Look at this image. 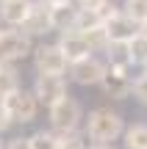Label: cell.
Wrapping results in <instances>:
<instances>
[{"instance_id":"obj_26","label":"cell","mask_w":147,"mask_h":149,"mask_svg":"<svg viewBox=\"0 0 147 149\" xmlns=\"http://www.w3.org/2000/svg\"><path fill=\"white\" fill-rule=\"evenodd\" d=\"M0 33H3V31H0Z\"/></svg>"},{"instance_id":"obj_8","label":"cell","mask_w":147,"mask_h":149,"mask_svg":"<svg viewBox=\"0 0 147 149\" xmlns=\"http://www.w3.org/2000/svg\"><path fill=\"white\" fill-rule=\"evenodd\" d=\"M33 94H36L39 102H44V105H56L58 100H64L67 97V80L64 74H39L36 83H33Z\"/></svg>"},{"instance_id":"obj_4","label":"cell","mask_w":147,"mask_h":149,"mask_svg":"<svg viewBox=\"0 0 147 149\" xmlns=\"http://www.w3.org/2000/svg\"><path fill=\"white\" fill-rule=\"evenodd\" d=\"M31 50H33L31 36H28L22 28H14V31H3L0 33V61L14 64V61L25 58Z\"/></svg>"},{"instance_id":"obj_9","label":"cell","mask_w":147,"mask_h":149,"mask_svg":"<svg viewBox=\"0 0 147 149\" xmlns=\"http://www.w3.org/2000/svg\"><path fill=\"white\" fill-rule=\"evenodd\" d=\"M103 28H106V36H108V44H111V42L125 44V42H131V39L142 31V25H136L125 11H114V14L103 22Z\"/></svg>"},{"instance_id":"obj_11","label":"cell","mask_w":147,"mask_h":149,"mask_svg":"<svg viewBox=\"0 0 147 149\" xmlns=\"http://www.w3.org/2000/svg\"><path fill=\"white\" fill-rule=\"evenodd\" d=\"M33 8V0H0V19L8 22L11 28H22Z\"/></svg>"},{"instance_id":"obj_5","label":"cell","mask_w":147,"mask_h":149,"mask_svg":"<svg viewBox=\"0 0 147 149\" xmlns=\"http://www.w3.org/2000/svg\"><path fill=\"white\" fill-rule=\"evenodd\" d=\"M33 64H36L39 74H64L70 61L58 50V44H42V47L33 50Z\"/></svg>"},{"instance_id":"obj_18","label":"cell","mask_w":147,"mask_h":149,"mask_svg":"<svg viewBox=\"0 0 147 149\" xmlns=\"http://www.w3.org/2000/svg\"><path fill=\"white\" fill-rule=\"evenodd\" d=\"M125 14L136 25H147V0H125Z\"/></svg>"},{"instance_id":"obj_25","label":"cell","mask_w":147,"mask_h":149,"mask_svg":"<svg viewBox=\"0 0 147 149\" xmlns=\"http://www.w3.org/2000/svg\"><path fill=\"white\" fill-rule=\"evenodd\" d=\"M97 149H106V146H97Z\"/></svg>"},{"instance_id":"obj_10","label":"cell","mask_w":147,"mask_h":149,"mask_svg":"<svg viewBox=\"0 0 147 149\" xmlns=\"http://www.w3.org/2000/svg\"><path fill=\"white\" fill-rule=\"evenodd\" d=\"M58 50L67 55V61H81V58H89V55L94 53L92 50V44L86 42V36H83L78 28H70V31H61V36H58Z\"/></svg>"},{"instance_id":"obj_7","label":"cell","mask_w":147,"mask_h":149,"mask_svg":"<svg viewBox=\"0 0 147 149\" xmlns=\"http://www.w3.org/2000/svg\"><path fill=\"white\" fill-rule=\"evenodd\" d=\"M47 113H50L53 130H78V124H81V105L72 97H64L56 105H50Z\"/></svg>"},{"instance_id":"obj_23","label":"cell","mask_w":147,"mask_h":149,"mask_svg":"<svg viewBox=\"0 0 147 149\" xmlns=\"http://www.w3.org/2000/svg\"><path fill=\"white\" fill-rule=\"evenodd\" d=\"M0 149H6V146H3V141H0Z\"/></svg>"},{"instance_id":"obj_22","label":"cell","mask_w":147,"mask_h":149,"mask_svg":"<svg viewBox=\"0 0 147 149\" xmlns=\"http://www.w3.org/2000/svg\"><path fill=\"white\" fill-rule=\"evenodd\" d=\"M142 33H147V25H142Z\"/></svg>"},{"instance_id":"obj_13","label":"cell","mask_w":147,"mask_h":149,"mask_svg":"<svg viewBox=\"0 0 147 149\" xmlns=\"http://www.w3.org/2000/svg\"><path fill=\"white\" fill-rule=\"evenodd\" d=\"M47 8H50V25H53V31H70V28H75L78 8L72 3H56V6H47Z\"/></svg>"},{"instance_id":"obj_12","label":"cell","mask_w":147,"mask_h":149,"mask_svg":"<svg viewBox=\"0 0 147 149\" xmlns=\"http://www.w3.org/2000/svg\"><path fill=\"white\" fill-rule=\"evenodd\" d=\"M22 31H25L28 36H39V33L53 31V25H50V8H47V6L33 3V8H31V14H28V19L22 22Z\"/></svg>"},{"instance_id":"obj_3","label":"cell","mask_w":147,"mask_h":149,"mask_svg":"<svg viewBox=\"0 0 147 149\" xmlns=\"http://www.w3.org/2000/svg\"><path fill=\"white\" fill-rule=\"evenodd\" d=\"M100 88L114 100H125L133 94V77H131V66H114L106 64V74L100 80Z\"/></svg>"},{"instance_id":"obj_21","label":"cell","mask_w":147,"mask_h":149,"mask_svg":"<svg viewBox=\"0 0 147 149\" xmlns=\"http://www.w3.org/2000/svg\"><path fill=\"white\" fill-rule=\"evenodd\" d=\"M6 149H31V138H14V141H8Z\"/></svg>"},{"instance_id":"obj_17","label":"cell","mask_w":147,"mask_h":149,"mask_svg":"<svg viewBox=\"0 0 147 149\" xmlns=\"http://www.w3.org/2000/svg\"><path fill=\"white\" fill-rule=\"evenodd\" d=\"M31 149H58L56 130H39L31 135Z\"/></svg>"},{"instance_id":"obj_14","label":"cell","mask_w":147,"mask_h":149,"mask_svg":"<svg viewBox=\"0 0 147 149\" xmlns=\"http://www.w3.org/2000/svg\"><path fill=\"white\" fill-rule=\"evenodd\" d=\"M122 138H125V149H147V124L125 127Z\"/></svg>"},{"instance_id":"obj_2","label":"cell","mask_w":147,"mask_h":149,"mask_svg":"<svg viewBox=\"0 0 147 149\" xmlns=\"http://www.w3.org/2000/svg\"><path fill=\"white\" fill-rule=\"evenodd\" d=\"M3 105H6V111H8L11 122H22V124L33 122V119H36V111H39L36 94H33V91H25V88H17V91H11L8 97H3Z\"/></svg>"},{"instance_id":"obj_6","label":"cell","mask_w":147,"mask_h":149,"mask_svg":"<svg viewBox=\"0 0 147 149\" xmlns=\"http://www.w3.org/2000/svg\"><path fill=\"white\" fill-rule=\"evenodd\" d=\"M67 72H70V80L78 83V86H100V80H103V74H106V64L97 61L94 55H89V58L72 61V64L67 66Z\"/></svg>"},{"instance_id":"obj_15","label":"cell","mask_w":147,"mask_h":149,"mask_svg":"<svg viewBox=\"0 0 147 149\" xmlns=\"http://www.w3.org/2000/svg\"><path fill=\"white\" fill-rule=\"evenodd\" d=\"M128 53H131V64H147V33L139 31L136 36L128 42Z\"/></svg>"},{"instance_id":"obj_1","label":"cell","mask_w":147,"mask_h":149,"mask_svg":"<svg viewBox=\"0 0 147 149\" xmlns=\"http://www.w3.org/2000/svg\"><path fill=\"white\" fill-rule=\"evenodd\" d=\"M125 133V122L117 111L111 108H97V111L89 113L86 119V138H92L97 146H106L111 141H117Z\"/></svg>"},{"instance_id":"obj_19","label":"cell","mask_w":147,"mask_h":149,"mask_svg":"<svg viewBox=\"0 0 147 149\" xmlns=\"http://www.w3.org/2000/svg\"><path fill=\"white\" fill-rule=\"evenodd\" d=\"M133 94L142 102H147V74H139V77L133 80Z\"/></svg>"},{"instance_id":"obj_24","label":"cell","mask_w":147,"mask_h":149,"mask_svg":"<svg viewBox=\"0 0 147 149\" xmlns=\"http://www.w3.org/2000/svg\"><path fill=\"white\" fill-rule=\"evenodd\" d=\"M144 74H147V64H144Z\"/></svg>"},{"instance_id":"obj_20","label":"cell","mask_w":147,"mask_h":149,"mask_svg":"<svg viewBox=\"0 0 147 149\" xmlns=\"http://www.w3.org/2000/svg\"><path fill=\"white\" fill-rule=\"evenodd\" d=\"M11 116H8V111H6V105H3V100H0V133H3V130H8L11 127Z\"/></svg>"},{"instance_id":"obj_16","label":"cell","mask_w":147,"mask_h":149,"mask_svg":"<svg viewBox=\"0 0 147 149\" xmlns=\"http://www.w3.org/2000/svg\"><path fill=\"white\" fill-rule=\"evenodd\" d=\"M58 149H86V141L78 130H56Z\"/></svg>"}]
</instances>
